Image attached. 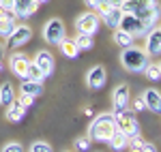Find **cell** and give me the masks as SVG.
<instances>
[{
	"label": "cell",
	"instance_id": "6da1fadb",
	"mask_svg": "<svg viewBox=\"0 0 161 152\" xmlns=\"http://www.w3.org/2000/svg\"><path fill=\"white\" fill-rule=\"evenodd\" d=\"M120 9L123 13H133L137 19H142L148 32L157 26V19L161 15V9L155 4V0H125Z\"/></svg>",
	"mask_w": 161,
	"mask_h": 152
},
{
	"label": "cell",
	"instance_id": "7a4b0ae2",
	"mask_svg": "<svg viewBox=\"0 0 161 152\" xmlns=\"http://www.w3.org/2000/svg\"><path fill=\"white\" fill-rule=\"evenodd\" d=\"M114 128H116L114 114H108V112H103V114L95 116V120L90 122V127H88V137H90L92 141L108 144L110 135L114 133Z\"/></svg>",
	"mask_w": 161,
	"mask_h": 152
},
{
	"label": "cell",
	"instance_id": "3957f363",
	"mask_svg": "<svg viewBox=\"0 0 161 152\" xmlns=\"http://www.w3.org/2000/svg\"><path fill=\"white\" fill-rule=\"evenodd\" d=\"M148 58L150 56L146 54V50L136 47V45L123 47V51H120V64L131 73H144V69L148 64Z\"/></svg>",
	"mask_w": 161,
	"mask_h": 152
},
{
	"label": "cell",
	"instance_id": "277c9868",
	"mask_svg": "<svg viewBox=\"0 0 161 152\" xmlns=\"http://www.w3.org/2000/svg\"><path fill=\"white\" fill-rule=\"evenodd\" d=\"M112 114H114L116 128H118V131H123L127 137H131L133 133H140L136 112H129V107H127V109H120V112H112Z\"/></svg>",
	"mask_w": 161,
	"mask_h": 152
},
{
	"label": "cell",
	"instance_id": "5b68a950",
	"mask_svg": "<svg viewBox=\"0 0 161 152\" xmlns=\"http://www.w3.org/2000/svg\"><path fill=\"white\" fill-rule=\"evenodd\" d=\"M30 39H32V28L26 24H19V26H15L13 32L7 37V47L9 50H22Z\"/></svg>",
	"mask_w": 161,
	"mask_h": 152
},
{
	"label": "cell",
	"instance_id": "8992f818",
	"mask_svg": "<svg viewBox=\"0 0 161 152\" xmlns=\"http://www.w3.org/2000/svg\"><path fill=\"white\" fill-rule=\"evenodd\" d=\"M118 28L125 30V32H129V34H133V37H146V34H148V30H146L144 22H142V19H137L133 13H123Z\"/></svg>",
	"mask_w": 161,
	"mask_h": 152
},
{
	"label": "cell",
	"instance_id": "52a82bcc",
	"mask_svg": "<svg viewBox=\"0 0 161 152\" xmlns=\"http://www.w3.org/2000/svg\"><path fill=\"white\" fill-rule=\"evenodd\" d=\"M99 24H101V17L95 11L82 13V15L75 19V28H77V32H84V34H90V37L99 30Z\"/></svg>",
	"mask_w": 161,
	"mask_h": 152
},
{
	"label": "cell",
	"instance_id": "ba28073f",
	"mask_svg": "<svg viewBox=\"0 0 161 152\" xmlns=\"http://www.w3.org/2000/svg\"><path fill=\"white\" fill-rule=\"evenodd\" d=\"M43 37H45V41H47L50 45H58L62 39L67 37L62 19H58V17H52L50 22L45 24V28H43Z\"/></svg>",
	"mask_w": 161,
	"mask_h": 152
},
{
	"label": "cell",
	"instance_id": "9c48e42d",
	"mask_svg": "<svg viewBox=\"0 0 161 152\" xmlns=\"http://www.w3.org/2000/svg\"><path fill=\"white\" fill-rule=\"evenodd\" d=\"M105 81H108V73H105V66L97 64V66L88 69V73H86V84H88V88L99 90V88H103V86H105Z\"/></svg>",
	"mask_w": 161,
	"mask_h": 152
},
{
	"label": "cell",
	"instance_id": "30bf717a",
	"mask_svg": "<svg viewBox=\"0 0 161 152\" xmlns=\"http://www.w3.org/2000/svg\"><path fill=\"white\" fill-rule=\"evenodd\" d=\"M112 101H114V112L127 109V107H129V103H131V97H129V86H127V84L116 86L114 94H112Z\"/></svg>",
	"mask_w": 161,
	"mask_h": 152
},
{
	"label": "cell",
	"instance_id": "8fae6325",
	"mask_svg": "<svg viewBox=\"0 0 161 152\" xmlns=\"http://www.w3.org/2000/svg\"><path fill=\"white\" fill-rule=\"evenodd\" d=\"M32 62L43 71V75H45V77L52 75V71H54V56H52L47 50H39L37 54H35V58H32Z\"/></svg>",
	"mask_w": 161,
	"mask_h": 152
},
{
	"label": "cell",
	"instance_id": "7c38bea8",
	"mask_svg": "<svg viewBox=\"0 0 161 152\" xmlns=\"http://www.w3.org/2000/svg\"><path fill=\"white\" fill-rule=\"evenodd\" d=\"M28 64H30V58H28L26 54H11V58H9V66H11V71L17 77H22V79H24V75H26Z\"/></svg>",
	"mask_w": 161,
	"mask_h": 152
},
{
	"label": "cell",
	"instance_id": "4fadbf2b",
	"mask_svg": "<svg viewBox=\"0 0 161 152\" xmlns=\"http://www.w3.org/2000/svg\"><path fill=\"white\" fill-rule=\"evenodd\" d=\"M37 9H39L37 0H15L13 13H15V17H17V19H26L28 15H32Z\"/></svg>",
	"mask_w": 161,
	"mask_h": 152
},
{
	"label": "cell",
	"instance_id": "5bb4252c",
	"mask_svg": "<svg viewBox=\"0 0 161 152\" xmlns=\"http://www.w3.org/2000/svg\"><path fill=\"white\" fill-rule=\"evenodd\" d=\"M146 54L148 56H157L161 54V30L159 28H153L148 34H146Z\"/></svg>",
	"mask_w": 161,
	"mask_h": 152
},
{
	"label": "cell",
	"instance_id": "9a60e30c",
	"mask_svg": "<svg viewBox=\"0 0 161 152\" xmlns=\"http://www.w3.org/2000/svg\"><path fill=\"white\" fill-rule=\"evenodd\" d=\"M142 99L146 103V109H150L153 114H161V94H159V90H155V88L144 90Z\"/></svg>",
	"mask_w": 161,
	"mask_h": 152
},
{
	"label": "cell",
	"instance_id": "2e32d148",
	"mask_svg": "<svg viewBox=\"0 0 161 152\" xmlns=\"http://www.w3.org/2000/svg\"><path fill=\"white\" fill-rule=\"evenodd\" d=\"M19 92L22 94H28L32 99H37L43 94V81H35V79H24L22 86H19Z\"/></svg>",
	"mask_w": 161,
	"mask_h": 152
},
{
	"label": "cell",
	"instance_id": "e0dca14e",
	"mask_svg": "<svg viewBox=\"0 0 161 152\" xmlns=\"http://www.w3.org/2000/svg\"><path fill=\"white\" fill-rule=\"evenodd\" d=\"M108 144H110V148H112V150L120 152V150H125V148L129 146V137L125 135L123 131H118V128H114V133L110 135V139H108Z\"/></svg>",
	"mask_w": 161,
	"mask_h": 152
},
{
	"label": "cell",
	"instance_id": "ac0fdd59",
	"mask_svg": "<svg viewBox=\"0 0 161 152\" xmlns=\"http://www.w3.org/2000/svg\"><path fill=\"white\" fill-rule=\"evenodd\" d=\"M26 118V109L17 101H13L11 105H7V120L9 122H22Z\"/></svg>",
	"mask_w": 161,
	"mask_h": 152
},
{
	"label": "cell",
	"instance_id": "d6986e66",
	"mask_svg": "<svg viewBox=\"0 0 161 152\" xmlns=\"http://www.w3.org/2000/svg\"><path fill=\"white\" fill-rule=\"evenodd\" d=\"M120 17H123V9H120V7H116V9H110V11L105 13L101 19L105 22V26H108V28H114V30H116V28H118V24H120Z\"/></svg>",
	"mask_w": 161,
	"mask_h": 152
},
{
	"label": "cell",
	"instance_id": "ffe728a7",
	"mask_svg": "<svg viewBox=\"0 0 161 152\" xmlns=\"http://www.w3.org/2000/svg\"><path fill=\"white\" fill-rule=\"evenodd\" d=\"M58 47H60V51L67 56V58H77V56H80V47L75 45L73 39H67V37H64L60 43H58Z\"/></svg>",
	"mask_w": 161,
	"mask_h": 152
},
{
	"label": "cell",
	"instance_id": "44dd1931",
	"mask_svg": "<svg viewBox=\"0 0 161 152\" xmlns=\"http://www.w3.org/2000/svg\"><path fill=\"white\" fill-rule=\"evenodd\" d=\"M133 41H136L133 34L125 32V30H120V28H116V30H114V43H116L120 50H123V47H129V45H133Z\"/></svg>",
	"mask_w": 161,
	"mask_h": 152
},
{
	"label": "cell",
	"instance_id": "7402d4cb",
	"mask_svg": "<svg viewBox=\"0 0 161 152\" xmlns=\"http://www.w3.org/2000/svg\"><path fill=\"white\" fill-rule=\"evenodd\" d=\"M13 101H15V90L9 81H4L0 86V105H11Z\"/></svg>",
	"mask_w": 161,
	"mask_h": 152
},
{
	"label": "cell",
	"instance_id": "603a6c76",
	"mask_svg": "<svg viewBox=\"0 0 161 152\" xmlns=\"http://www.w3.org/2000/svg\"><path fill=\"white\" fill-rule=\"evenodd\" d=\"M73 41H75V45L80 47V51H88V50H92V47H95L92 37H90V34H84V32H77V37H75Z\"/></svg>",
	"mask_w": 161,
	"mask_h": 152
},
{
	"label": "cell",
	"instance_id": "cb8c5ba5",
	"mask_svg": "<svg viewBox=\"0 0 161 152\" xmlns=\"http://www.w3.org/2000/svg\"><path fill=\"white\" fill-rule=\"evenodd\" d=\"M24 79H35V81H43L45 79V75H43V71L39 69L37 64L30 60V64H28V69H26V75H24Z\"/></svg>",
	"mask_w": 161,
	"mask_h": 152
},
{
	"label": "cell",
	"instance_id": "d4e9b609",
	"mask_svg": "<svg viewBox=\"0 0 161 152\" xmlns=\"http://www.w3.org/2000/svg\"><path fill=\"white\" fill-rule=\"evenodd\" d=\"M15 19H9V17H2L0 19V37H9L13 32V28H15Z\"/></svg>",
	"mask_w": 161,
	"mask_h": 152
},
{
	"label": "cell",
	"instance_id": "484cf974",
	"mask_svg": "<svg viewBox=\"0 0 161 152\" xmlns=\"http://www.w3.org/2000/svg\"><path fill=\"white\" fill-rule=\"evenodd\" d=\"M144 75L148 77L150 81H157V79H161V69L159 64H146V69H144Z\"/></svg>",
	"mask_w": 161,
	"mask_h": 152
},
{
	"label": "cell",
	"instance_id": "4316f807",
	"mask_svg": "<svg viewBox=\"0 0 161 152\" xmlns=\"http://www.w3.org/2000/svg\"><path fill=\"white\" fill-rule=\"evenodd\" d=\"M90 144H92L90 137H77V139H75V148L80 152H88L90 150Z\"/></svg>",
	"mask_w": 161,
	"mask_h": 152
},
{
	"label": "cell",
	"instance_id": "83f0119b",
	"mask_svg": "<svg viewBox=\"0 0 161 152\" xmlns=\"http://www.w3.org/2000/svg\"><path fill=\"white\" fill-rule=\"evenodd\" d=\"M30 152H54V150H52L50 144H45V141H35L30 146Z\"/></svg>",
	"mask_w": 161,
	"mask_h": 152
},
{
	"label": "cell",
	"instance_id": "f1b7e54d",
	"mask_svg": "<svg viewBox=\"0 0 161 152\" xmlns=\"http://www.w3.org/2000/svg\"><path fill=\"white\" fill-rule=\"evenodd\" d=\"M142 144H144V139H142V135H140V133H133V135L129 137V146H131V148H137V150H140V148H142Z\"/></svg>",
	"mask_w": 161,
	"mask_h": 152
},
{
	"label": "cell",
	"instance_id": "f546056e",
	"mask_svg": "<svg viewBox=\"0 0 161 152\" xmlns=\"http://www.w3.org/2000/svg\"><path fill=\"white\" fill-rule=\"evenodd\" d=\"M32 101H35L32 97H28V94H22V92H19V99H17V103H19L24 109H28V107L32 105Z\"/></svg>",
	"mask_w": 161,
	"mask_h": 152
},
{
	"label": "cell",
	"instance_id": "4dcf8cb0",
	"mask_svg": "<svg viewBox=\"0 0 161 152\" xmlns=\"http://www.w3.org/2000/svg\"><path fill=\"white\" fill-rule=\"evenodd\" d=\"M2 152H24V148H22V144L11 141V144H7V146L2 148Z\"/></svg>",
	"mask_w": 161,
	"mask_h": 152
},
{
	"label": "cell",
	"instance_id": "1f68e13d",
	"mask_svg": "<svg viewBox=\"0 0 161 152\" xmlns=\"http://www.w3.org/2000/svg\"><path fill=\"white\" fill-rule=\"evenodd\" d=\"M144 109H146V103H144L142 97H137L136 101H133V112H144Z\"/></svg>",
	"mask_w": 161,
	"mask_h": 152
},
{
	"label": "cell",
	"instance_id": "d6a6232c",
	"mask_svg": "<svg viewBox=\"0 0 161 152\" xmlns=\"http://www.w3.org/2000/svg\"><path fill=\"white\" fill-rule=\"evenodd\" d=\"M0 7H2L4 11H13V7H15V0H0Z\"/></svg>",
	"mask_w": 161,
	"mask_h": 152
},
{
	"label": "cell",
	"instance_id": "836d02e7",
	"mask_svg": "<svg viewBox=\"0 0 161 152\" xmlns=\"http://www.w3.org/2000/svg\"><path fill=\"white\" fill-rule=\"evenodd\" d=\"M140 152H157V148H155V144L144 141V144H142V148H140Z\"/></svg>",
	"mask_w": 161,
	"mask_h": 152
},
{
	"label": "cell",
	"instance_id": "e575fe53",
	"mask_svg": "<svg viewBox=\"0 0 161 152\" xmlns=\"http://www.w3.org/2000/svg\"><path fill=\"white\" fill-rule=\"evenodd\" d=\"M84 4H86L90 11H95V9H97V4H99V0H84Z\"/></svg>",
	"mask_w": 161,
	"mask_h": 152
},
{
	"label": "cell",
	"instance_id": "d590c367",
	"mask_svg": "<svg viewBox=\"0 0 161 152\" xmlns=\"http://www.w3.org/2000/svg\"><path fill=\"white\" fill-rule=\"evenodd\" d=\"M123 2H125V0H108V4H110L112 9H116V7H120Z\"/></svg>",
	"mask_w": 161,
	"mask_h": 152
},
{
	"label": "cell",
	"instance_id": "8d00e7d4",
	"mask_svg": "<svg viewBox=\"0 0 161 152\" xmlns=\"http://www.w3.org/2000/svg\"><path fill=\"white\" fill-rule=\"evenodd\" d=\"M84 114H86V116H90V118H92V116H95V112H92V107H86V109H84Z\"/></svg>",
	"mask_w": 161,
	"mask_h": 152
},
{
	"label": "cell",
	"instance_id": "74e56055",
	"mask_svg": "<svg viewBox=\"0 0 161 152\" xmlns=\"http://www.w3.org/2000/svg\"><path fill=\"white\" fill-rule=\"evenodd\" d=\"M43 2H47V0H37V4H43Z\"/></svg>",
	"mask_w": 161,
	"mask_h": 152
},
{
	"label": "cell",
	"instance_id": "f35d334b",
	"mask_svg": "<svg viewBox=\"0 0 161 152\" xmlns=\"http://www.w3.org/2000/svg\"><path fill=\"white\" fill-rule=\"evenodd\" d=\"M2 54H4V51H2V45H0V58H2Z\"/></svg>",
	"mask_w": 161,
	"mask_h": 152
},
{
	"label": "cell",
	"instance_id": "ab89813d",
	"mask_svg": "<svg viewBox=\"0 0 161 152\" xmlns=\"http://www.w3.org/2000/svg\"><path fill=\"white\" fill-rule=\"evenodd\" d=\"M131 152H140V150H137V148H131Z\"/></svg>",
	"mask_w": 161,
	"mask_h": 152
},
{
	"label": "cell",
	"instance_id": "60d3db41",
	"mask_svg": "<svg viewBox=\"0 0 161 152\" xmlns=\"http://www.w3.org/2000/svg\"><path fill=\"white\" fill-rule=\"evenodd\" d=\"M0 71H2V58H0Z\"/></svg>",
	"mask_w": 161,
	"mask_h": 152
},
{
	"label": "cell",
	"instance_id": "b9f144b4",
	"mask_svg": "<svg viewBox=\"0 0 161 152\" xmlns=\"http://www.w3.org/2000/svg\"><path fill=\"white\" fill-rule=\"evenodd\" d=\"M159 69H161V62H159Z\"/></svg>",
	"mask_w": 161,
	"mask_h": 152
},
{
	"label": "cell",
	"instance_id": "7bdbcfd3",
	"mask_svg": "<svg viewBox=\"0 0 161 152\" xmlns=\"http://www.w3.org/2000/svg\"><path fill=\"white\" fill-rule=\"evenodd\" d=\"M64 152H69V150H64Z\"/></svg>",
	"mask_w": 161,
	"mask_h": 152
},
{
	"label": "cell",
	"instance_id": "ee69618b",
	"mask_svg": "<svg viewBox=\"0 0 161 152\" xmlns=\"http://www.w3.org/2000/svg\"><path fill=\"white\" fill-rule=\"evenodd\" d=\"M159 30H161V26H159Z\"/></svg>",
	"mask_w": 161,
	"mask_h": 152
}]
</instances>
